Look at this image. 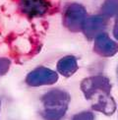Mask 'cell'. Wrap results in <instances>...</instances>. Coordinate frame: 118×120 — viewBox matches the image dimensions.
<instances>
[{"instance_id":"obj_1","label":"cell","mask_w":118,"mask_h":120,"mask_svg":"<svg viewBox=\"0 0 118 120\" xmlns=\"http://www.w3.org/2000/svg\"><path fill=\"white\" fill-rule=\"evenodd\" d=\"M20 1L23 11L32 16L41 15L47 9V4L44 0H20Z\"/></svg>"}]
</instances>
